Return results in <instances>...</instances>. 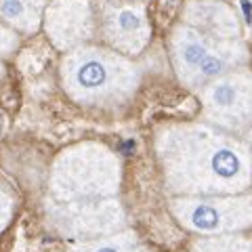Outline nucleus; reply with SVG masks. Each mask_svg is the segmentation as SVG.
Wrapping results in <instances>:
<instances>
[{"instance_id": "obj_2", "label": "nucleus", "mask_w": 252, "mask_h": 252, "mask_svg": "<svg viewBox=\"0 0 252 252\" xmlns=\"http://www.w3.org/2000/svg\"><path fill=\"white\" fill-rule=\"evenodd\" d=\"M172 212L181 223L198 233H225L238 231L252 225V198H204V200H177Z\"/></svg>"}, {"instance_id": "obj_10", "label": "nucleus", "mask_w": 252, "mask_h": 252, "mask_svg": "<svg viewBox=\"0 0 252 252\" xmlns=\"http://www.w3.org/2000/svg\"><path fill=\"white\" fill-rule=\"evenodd\" d=\"M242 2V11H244V17H246V21L250 23L252 21V4L248 2V0H240Z\"/></svg>"}, {"instance_id": "obj_5", "label": "nucleus", "mask_w": 252, "mask_h": 252, "mask_svg": "<svg viewBox=\"0 0 252 252\" xmlns=\"http://www.w3.org/2000/svg\"><path fill=\"white\" fill-rule=\"evenodd\" d=\"M212 53L215 51L208 49L202 38L191 36V34L183 36L179 40V46H177V61H179V67H181V74L195 76L198 67L202 65V61Z\"/></svg>"}, {"instance_id": "obj_8", "label": "nucleus", "mask_w": 252, "mask_h": 252, "mask_svg": "<svg viewBox=\"0 0 252 252\" xmlns=\"http://www.w3.org/2000/svg\"><path fill=\"white\" fill-rule=\"evenodd\" d=\"M141 28H143V19L135 11H120L116 17V32L120 36H139Z\"/></svg>"}, {"instance_id": "obj_6", "label": "nucleus", "mask_w": 252, "mask_h": 252, "mask_svg": "<svg viewBox=\"0 0 252 252\" xmlns=\"http://www.w3.org/2000/svg\"><path fill=\"white\" fill-rule=\"evenodd\" d=\"M72 252H149L135 240V235H114V238H94L84 242Z\"/></svg>"}, {"instance_id": "obj_4", "label": "nucleus", "mask_w": 252, "mask_h": 252, "mask_svg": "<svg viewBox=\"0 0 252 252\" xmlns=\"http://www.w3.org/2000/svg\"><path fill=\"white\" fill-rule=\"evenodd\" d=\"M114 65L103 57L86 55L74 67L72 80L82 93H107L114 84Z\"/></svg>"}, {"instance_id": "obj_9", "label": "nucleus", "mask_w": 252, "mask_h": 252, "mask_svg": "<svg viewBox=\"0 0 252 252\" xmlns=\"http://www.w3.org/2000/svg\"><path fill=\"white\" fill-rule=\"evenodd\" d=\"M11 212H13V202L9 198V193L4 191V187H0V229L9 223Z\"/></svg>"}, {"instance_id": "obj_7", "label": "nucleus", "mask_w": 252, "mask_h": 252, "mask_svg": "<svg viewBox=\"0 0 252 252\" xmlns=\"http://www.w3.org/2000/svg\"><path fill=\"white\" fill-rule=\"evenodd\" d=\"M195 252H252V240L244 235H210L195 242Z\"/></svg>"}, {"instance_id": "obj_1", "label": "nucleus", "mask_w": 252, "mask_h": 252, "mask_svg": "<svg viewBox=\"0 0 252 252\" xmlns=\"http://www.w3.org/2000/svg\"><path fill=\"white\" fill-rule=\"evenodd\" d=\"M172 191L200 195H233L252 181L250 160L233 141L198 130L179 137L162 154Z\"/></svg>"}, {"instance_id": "obj_3", "label": "nucleus", "mask_w": 252, "mask_h": 252, "mask_svg": "<svg viewBox=\"0 0 252 252\" xmlns=\"http://www.w3.org/2000/svg\"><path fill=\"white\" fill-rule=\"evenodd\" d=\"M250 91V84H242L233 78H225V80L210 84L206 103L220 120H244L252 109Z\"/></svg>"}]
</instances>
